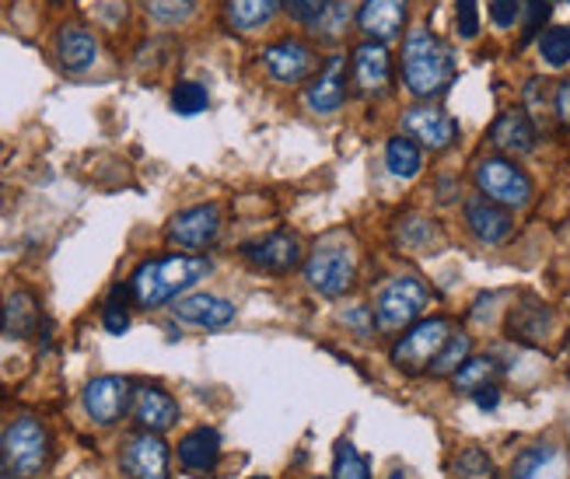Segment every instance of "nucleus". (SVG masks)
Wrapping results in <instances>:
<instances>
[{
	"instance_id": "18",
	"label": "nucleus",
	"mask_w": 570,
	"mask_h": 479,
	"mask_svg": "<svg viewBox=\"0 0 570 479\" xmlns=\"http://www.w3.org/2000/svg\"><path fill=\"white\" fill-rule=\"evenodd\" d=\"M133 416H137V424L150 434H165L176 427L179 420V402L168 396L165 389H155V386H141L133 392Z\"/></svg>"
},
{
	"instance_id": "44",
	"label": "nucleus",
	"mask_w": 570,
	"mask_h": 479,
	"mask_svg": "<svg viewBox=\"0 0 570 479\" xmlns=\"http://www.w3.org/2000/svg\"><path fill=\"white\" fill-rule=\"evenodd\" d=\"M554 112L563 123H570V78L563 85H557V91H554Z\"/></svg>"
},
{
	"instance_id": "47",
	"label": "nucleus",
	"mask_w": 570,
	"mask_h": 479,
	"mask_svg": "<svg viewBox=\"0 0 570 479\" xmlns=\"http://www.w3.org/2000/svg\"><path fill=\"white\" fill-rule=\"evenodd\" d=\"M549 4H570V0H549Z\"/></svg>"
},
{
	"instance_id": "1",
	"label": "nucleus",
	"mask_w": 570,
	"mask_h": 479,
	"mask_svg": "<svg viewBox=\"0 0 570 479\" xmlns=\"http://www.w3.org/2000/svg\"><path fill=\"white\" fill-rule=\"evenodd\" d=\"M214 274V263L206 256H165L141 263L130 277V294L141 309H161L168 301H179L189 287H197Z\"/></svg>"
},
{
	"instance_id": "39",
	"label": "nucleus",
	"mask_w": 570,
	"mask_h": 479,
	"mask_svg": "<svg viewBox=\"0 0 570 479\" xmlns=\"http://www.w3.org/2000/svg\"><path fill=\"white\" fill-rule=\"evenodd\" d=\"M347 18H350V4H347V0H333L326 18H322V22L315 25V32L318 35H339V32L347 29Z\"/></svg>"
},
{
	"instance_id": "45",
	"label": "nucleus",
	"mask_w": 570,
	"mask_h": 479,
	"mask_svg": "<svg viewBox=\"0 0 570 479\" xmlns=\"http://www.w3.org/2000/svg\"><path fill=\"white\" fill-rule=\"evenodd\" d=\"M472 399H477V406L480 410H498V402H501V389L498 386H483V389H477V392H472Z\"/></svg>"
},
{
	"instance_id": "16",
	"label": "nucleus",
	"mask_w": 570,
	"mask_h": 479,
	"mask_svg": "<svg viewBox=\"0 0 570 479\" xmlns=\"http://www.w3.org/2000/svg\"><path fill=\"white\" fill-rule=\"evenodd\" d=\"M172 312L179 322L197 325V330H224V325H232L238 315L235 304L217 294H186L176 301Z\"/></svg>"
},
{
	"instance_id": "22",
	"label": "nucleus",
	"mask_w": 570,
	"mask_h": 479,
	"mask_svg": "<svg viewBox=\"0 0 570 479\" xmlns=\"http://www.w3.org/2000/svg\"><path fill=\"white\" fill-rule=\"evenodd\" d=\"M466 224L483 245H501L511 235V218L504 214V207L487 197H472L466 203Z\"/></svg>"
},
{
	"instance_id": "24",
	"label": "nucleus",
	"mask_w": 570,
	"mask_h": 479,
	"mask_svg": "<svg viewBox=\"0 0 570 479\" xmlns=\"http://www.w3.org/2000/svg\"><path fill=\"white\" fill-rule=\"evenodd\" d=\"M549 330H554V315H549L543 301L528 298L518 304V309H511V315H507V333L522 343H543L549 336Z\"/></svg>"
},
{
	"instance_id": "29",
	"label": "nucleus",
	"mask_w": 570,
	"mask_h": 479,
	"mask_svg": "<svg viewBox=\"0 0 570 479\" xmlns=\"http://www.w3.org/2000/svg\"><path fill=\"white\" fill-rule=\"evenodd\" d=\"M451 472H455V479H501L498 466H493V458L483 448H462L455 455Z\"/></svg>"
},
{
	"instance_id": "9",
	"label": "nucleus",
	"mask_w": 570,
	"mask_h": 479,
	"mask_svg": "<svg viewBox=\"0 0 570 479\" xmlns=\"http://www.w3.org/2000/svg\"><path fill=\"white\" fill-rule=\"evenodd\" d=\"M126 406H130V381L126 378H120V375H102V378H91L88 381V389H85V413L99 427L120 424Z\"/></svg>"
},
{
	"instance_id": "42",
	"label": "nucleus",
	"mask_w": 570,
	"mask_h": 479,
	"mask_svg": "<svg viewBox=\"0 0 570 479\" xmlns=\"http://www.w3.org/2000/svg\"><path fill=\"white\" fill-rule=\"evenodd\" d=\"M549 105H554V94L546 91V81L532 78V81L525 85V112H532V116H536V112H543V109H549Z\"/></svg>"
},
{
	"instance_id": "50",
	"label": "nucleus",
	"mask_w": 570,
	"mask_h": 479,
	"mask_svg": "<svg viewBox=\"0 0 570 479\" xmlns=\"http://www.w3.org/2000/svg\"><path fill=\"white\" fill-rule=\"evenodd\" d=\"M312 479H326V476H312Z\"/></svg>"
},
{
	"instance_id": "27",
	"label": "nucleus",
	"mask_w": 570,
	"mask_h": 479,
	"mask_svg": "<svg viewBox=\"0 0 570 479\" xmlns=\"http://www.w3.org/2000/svg\"><path fill=\"white\" fill-rule=\"evenodd\" d=\"M385 168L392 171L395 179H413L416 171L424 168V151H421V144H416L413 137H392L389 144H385Z\"/></svg>"
},
{
	"instance_id": "17",
	"label": "nucleus",
	"mask_w": 570,
	"mask_h": 479,
	"mask_svg": "<svg viewBox=\"0 0 570 479\" xmlns=\"http://www.w3.org/2000/svg\"><path fill=\"white\" fill-rule=\"evenodd\" d=\"M490 144L501 147L504 155H532L539 144V130H536V123H532L528 112L511 109V112H501V116L493 120Z\"/></svg>"
},
{
	"instance_id": "31",
	"label": "nucleus",
	"mask_w": 570,
	"mask_h": 479,
	"mask_svg": "<svg viewBox=\"0 0 570 479\" xmlns=\"http://www.w3.org/2000/svg\"><path fill=\"white\" fill-rule=\"evenodd\" d=\"M144 4H147L150 22H158L165 29L186 25L189 18H193V11H197L193 0H144Z\"/></svg>"
},
{
	"instance_id": "33",
	"label": "nucleus",
	"mask_w": 570,
	"mask_h": 479,
	"mask_svg": "<svg viewBox=\"0 0 570 479\" xmlns=\"http://www.w3.org/2000/svg\"><path fill=\"white\" fill-rule=\"evenodd\" d=\"M333 479H371V466L368 458L360 455L350 441H339L336 445V466H333Z\"/></svg>"
},
{
	"instance_id": "35",
	"label": "nucleus",
	"mask_w": 570,
	"mask_h": 479,
	"mask_svg": "<svg viewBox=\"0 0 570 479\" xmlns=\"http://www.w3.org/2000/svg\"><path fill=\"white\" fill-rule=\"evenodd\" d=\"M434 242H438V227H434L431 221H424V218H406L403 224H399V245H403V248H413V253H421V248H427Z\"/></svg>"
},
{
	"instance_id": "40",
	"label": "nucleus",
	"mask_w": 570,
	"mask_h": 479,
	"mask_svg": "<svg viewBox=\"0 0 570 479\" xmlns=\"http://www.w3.org/2000/svg\"><path fill=\"white\" fill-rule=\"evenodd\" d=\"M522 4H525V40H532L549 22V0H522Z\"/></svg>"
},
{
	"instance_id": "32",
	"label": "nucleus",
	"mask_w": 570,
	"mask_h": 479,
	"mask_svg": "<svg viewBox=\"0 0 570 479\" xmlns=\"http://www.w3.org/2000/svg\"><path fill=\"white\" fill-rule=\"evenodd\" d=\"M539 53L549 67H567L570 64V25L557 29H543L539 35Z\"/></svg>"
},
{
	"instance_id": "14",
	"label": "nucleus",
	"mask_w": 570,
	"mask_h": 479,
	"mask_svg": "<svg viewBox=\"0 0 570 479\" xmlns=\"http://www.w3.org/2000/svg\"><path fill=\"white\" fill-rule=\"evenodd\" d=\"M389 81H392V56H389V46L385 43H375V40H365L357 49H354V85L360 94H378L389 91Z\"/></svg>"
},
{
	"instance_id": "43",
	"label": "nucleus",
	"mask_w": 570,
	"mask_h": 479,
	"mask_svg": "<svg viewBox=\"0 0 570 479\" xmlns=\"http://www.w3.org/2000/svg\"><path fill=\"white\" fill-rule=\"evenodd\" d=\"M339 319H344V325H350V330H357V336H371L375 333V312L371 309H360V304H357L354 312H344Z\"/></svg>"
},
{
	"instance_id": "46",
	"label": "nucleus",
	"mask_w": 570,
	"mask_h": 479,
	"mask_svg": "<svg viewBox=\"0 0 570 479\" xmlns=\"http://www.w3.org/2000/svg\"><path fill=\"white\" fill-rule=\"evenodd\" d=\"M0 479H14V476L8 472V466H0Z\"/></svg>"
},
{
	"instance_id": "25",
	"label": "nucleus",
	"mask_w": 570,
	"mask_h": 479,
	"mask_svg": "<svg viewBox=\"0 0 570 479\" xmlns=\"http://www.w3.org/2000/svg\"><path fill=\"white\" fill-rule=\"evenodd\" d=\"M0 325L4 333L25 339L40 330V301H35L29 291H11L4 301V315H0Z\"/></svg>"
},
{
	"instance_id": "5",
	"label": "nucleus",
	"mask_w": 570,
	"mask_h": 479,
	"mask_svg": "<svg viewBox=\"0 0 570 479\" xmlns=\"http://www.w3.org/2000/svg\"><path fill=\"white\" fill-rule=\"evenodd\" d=\"M427 301H431V291H427L424 280H416V277L389 280L382 291H378L375 309H371L375 312V330H382V333L406 330L410 322H416L424 315Z\"/></svg>"
},
{
	"instance_id": "6",
	"label": "nucleus",
	"mask_w": 570,
	"mask_h": 479,
	"mask_svg": "<svg viewBox=\"0 0 570 479\" xmlns=\"http://www.w3.org/2000/svg\"><path fill=\"white\" fill-rule=\"evenodd\" d=\"M451 325L448 319H424L406 330V336H399L392 347V364L406 375H421L431 368V360L438 357V350L448 343Z\"/></svg>"
},
{
	"instance_id": "10",
	"label": "nucleus",
	"mask_w": 570,
	"mask_h": 479,
	"mask_svg": "<svg viewBox=\"0 0 570 479\" xmlns=\"http://www.w3.org/2000/svg\"><path fill=\"white\" fill-rule=\"evenodd\" d=\"M242 256L262 274H291L301 263V238L294 232H273L266 238L242 245Z\"/></svg>"
},
{
	"instance_id": "4",
	"label": "nucleus",
	"mask_w": 570,
	"mask_h": 479,
	"mask_svg": "<svg viewBox=\"0 0 570 479\" xmlns=\"http://www.w3.org/2000/svg\"><path fill=\"white\" fill-rule=\"evenodd\" d=\"M0 455H4V466L14 479H35L46 469V458H49L46 427L35 416H18L4 431Z\"/></svg>"
},
{
	"instance_id": "8",
	"label": "nucleus",
	"mask_w": 570,
	"mask_h": 479,
	"mask_svg": "<svg viewBox=\"0 0 570 479\" xmlns=\"http://www.w3.org/2000/svg\"><path fill=\"white\" fill-rule=\"evenodd\" d=\"M217 235H221V210L214 203L179 210V214L168 221V242L186 248V253H200V248L214 245Z\"/></svg>"
},
{
	"instance_id": "23",
	"label": "nucleus",
	"mask_w": 570,
	"mask_h": 479,
	"mask_svg": "<svg viewBox=\"0 0 570 479\" xmlns=\"http://www.w3.org/2000/svg\"><path fill=\"white\" fill-rule=\"evenodd\" d=\"M567 476V458L557 445H536L525 448L515 466H511V479H563Z\"/></svg>"
},
{
	"instance_id": "26",
	"label": "nucleus",
	"mask_w": 570,
	"mask_h": 479,
	"mask_svg": "<svg viewBox=\"0 0 570 479\" xmlns=\"http://www.w3.org/2000/svg\"><path fill=\"white\" fill-rule=\"evenodd\" d=\"M283 8V0H227L224 18L235 32H256Z\"/></svg>"
},
{
	"instance_id": "41",
	"label": "nucleus",
	"mask_w": 570,
	"mask_h": 479,
	"mask_svg": "<svg viewBox=\"0 0 570 479\" xmlns=\"http://www.w3.org/2000/svg\"><path fill=\"white\" fill-rule=\"evenodd\" d=\"M522 14V0H490V18L498 29H511Z\"/></svg>"
},
{
	"instance_id": "12",
	"label": "nucleus",
	"mask_w": 570,
	"mask_h": 479,
	"mask_svg": "<svg viewBox=\"0 0 570 479\" xmlns=\"http://www.w3.org/2000/svg\"><path fill=\"white\" fill-rule=\"evenodd\" d=\"M120 466L130 479H168V445L161 434H133L123 445Z\"/></svg>"
},
{
	"instance_id": "3",
	"label": "nucleus",
	"mask_w": 570,
	"mask_h": 479,
	"mask_svg": "<svg viewBox=\"0 0 570 479\" xmlns=\"http://www.w3.org/2000/svg\"><path fill=\"white\" fill-rule=\"evenodd\" d=\"M354 277H357V253L344 235L318 242L305 263V280L322 298H344L354 287Z\"/></svg>"
},
{
	"instance_id": "38",
	"label": "nucleus",
	"mask_w": 570,
	"mask_h": 479,
	"mask_svg": "<svg viewBox=\"0 0 570 479\" xmlns=\"http://www.w3.org/2000/svg\"><path fill=\"white\" fill-rule=\"evenodd\" d=\"M455 25H459L462 40H477L480 35V0H459V4H455Z\"/></svg>"
},
{
	"instance_id": "11",
	"label": "nucleus",
	"mask_w": 570,
	"mask_h": 479,
	"mask_svg": "<svg viewBox=\"0 0 570 479\" xmlns=\"http://www.w3.org/2000/svg\"><path fill=\"white\" fill-rule=\"evenodd\" d=\"M262 67L277 85H301L315 70V49L298 40H280L262 49Z\"/></svg>"
},
{
	"instance_id": "34",
	"label": "nucleus",
	"mask_w": 570,
	"mask_h": 479,
	"mask_svg": "<svg viewBox=\"0 0 570 479\" xmlns=\"http://www.w3.org/2000/svg\"><path fill=\"white\" fill-rule=\"evenodd\" d=\"M211 105V94H206L203 85L197 81H179L176 91H172V109L179 116H200V112Z\"/></svg>"
},
{
	"instance_id": "36",
	"label": "nucleus",
	"mask_w": 570,
	"mask_h": 479,
	"mask_svg": "<svg viewBox=\"0 0 570 479\" xmlns=\"http://www.w3.org/2000/svg\"><path fill=\"white\" fill-rule=\"evenodd\" d=\"M102 325H105V333H112V336H123L130 330L126 287H112V294H109L105 309H102Z\"/></svg>"
},
{
	"instance_id": "19",
	"label": "nucleus",
	"mask_w": 570,
	"mask_h": 479,
	"mask_svg": "<svg viewBox=\"0 0 570 479\" xmlns=\"http://www.w3.org/2000/svg\"><path fill=\"white\" fill-rule=\"evenodd\" d=\"M344 102H347V56L336 53L309 88V109L318 112V116H329Z\"/></svg>"
},
{
	"instance_id": "37",
	"label": "nucleus",
	"mask_w": 570,
	"mask_h": 479,
	"mask_svg": "<svg viewBox=\"0 0 570 479\" xmlns=\"http://www.w3.org/2000/svg\"><path fill=\"white\" fill-rule=\"evenodd\" d=\"M329 4H333V0H283V11H288L298 25L315 29L322 18H326Z\"/></svg>"
},
{
	"instance_id": "13",
	"label": "nucleus",
	"mask_w": 570,
	"mask_h": 479,
	"mask_svg": "<svg viewBox=\"0 0 570 479\" xmlns=\"http://www.w3.org/2000/svg\"><path fill=\"white\" fill-rule=\"evenodd\" d=\"M403 130L406 137L421 141L424 147H434V151H445L459 141V123H455L445 109L438 105H413L403 112Z\"/></svg>"
},
{
	"instance_id": "20",
	"label": "nucleus",
	"mask_w": 570,
	"mask_h": 479,
	"mask_svg": "<svg viewBox=\"0 0 570 479\" xmlns=\"http://www.w3.org/2000/svg\"><path fill=\"white\" fill-rule=\"evenodd\" d=\"M56 56L67 74H85L99 60V40L81 25H64L56 32Z\"/></svg>"
},
{
	"instance_id": "7",
	"label": "nucleus",
	"mask_w": 570,
	"mask_h": 479,
	"mask_svg": "<svg viewBox=\"0 0 570 479\" xmlns=\"http://www.w3.org/2000/svg\"><path fill=\"white\" fill-rule=\"evenodd\" d=\"M477 186H480V193L493 203H501V207H525L532 200V182L525 171L515 165V161H507V158H483L477 165Z\"/></svg>"
},
{
	"instance_id": "28",
	"label": "nucleus",
	"mask_w": 570,
	"mask_h": 479,
	"mask_svg": "<svg viewBox=\"0 0 570 479\" xmlns=\"http://www.w3.org/2000/svg\"><path fill=\"white\" fill-rule=\"evenodd\" d=\"M493 375H498V364L490 357H466V364L451 375V386L459 392H477L483 386H493Z\"/></svg>"
},
{
	"instance_id": "21",
	"label": "nucleus",
	"mask_w": 570,
	"mask_h": 479,
	"mask_svg": "<svg viewBox=\"0 0 570 479\" xmlns=\"http://www.w3.org/2000/svg\"><path fill=\"white\" fill-rule=\"evenodd\" d=\"M221 458V434L214 427H197L179 441V463L186 472L206 476L217 469Z\"/></svg>"
},
{
	"instance_id": "2",
	"label": "nucleus",
	"mask_w": 570,
	"mask_h": 479,
	"mask_svg": "<svg viewBox=\"0 0 570 479\" xmlns=\"http://www.w3.org/2000/svg\"><path fill=\"white\" fill-rule=\"evenodd\" d=\"M403 85L416 99H438L442 91H448L455 78V56L451 49L434 40L427 29H410L403 40Z\"/></svg>"
},
{
	"instance_id": "30",
	"label": "nucleus",
	"mask_w": 570,
	"mask_h": 479,
	"mask_svg": "<svg viewBox=\"0 0 570 479\" xmlns=\"http://www.w3.org/2000/svg\"><path fill=\"white\" fill-rule=\"evenodd\" d=\"M466 357H469V336L466 333H451L448 336V343L438 350V357L431 360V375H438V378H448V375H455L466 364Z\"/></svg>"
},
{
	"instance_id": "15",
	"label": "nucleus",
	"mask_w": 570,
	"mask_h": 479,
	"mask_svg": "<svg viewBox=\"0 0 570 479\" xmlns=\"http://www.w3.org/2000/svg\"><path fill=\"white\" fill-rule=\"evenodd\" d=\"M406 11H410V0H365V4H360V14H357V25L368 40L389 46L403 35Z\"/></svg>"
},
{
	"instance_id": "49",
	"label": "nucleus",
	"mask_w": 570,
	"mask_h": 479,
	"mask_svg": "<svg viewBox=\"0 0 570 479\" xmlns=\"http://www.w3.org/2000/svg\"><path fill=\"white\" fill-rule=\"evenodd\" d=\"M249 479H270V476H249Z\"/></svg>"
},
{
	"instance_id": "48",
	"label": "nucleus",
	"mask_w": 570,
	"mask_h": 479,
	"mask_svg": "<svg viewBox=\"0 0 570 479\" xmlns=\"http://www.w3.org/2000/svg\"><path fill=\"white\" fill-rule=\"evenodd\" d=\"M389 479H403V472H392V476H389Z\"/></svg>"
}]
</instances>
